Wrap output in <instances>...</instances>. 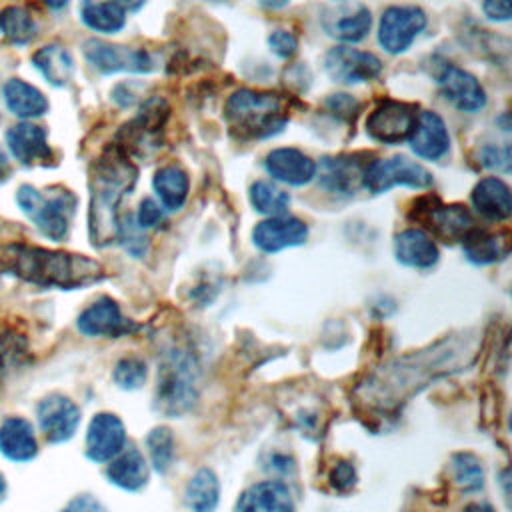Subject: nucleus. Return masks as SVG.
I'll return each mask as SVG.
<instances>
[{"mask_svg":"<svg viewBox=\"0 0 512 512\" xmlns=\"http://www.w3.org/2000/svg\"><path fill=\"white\" fill-rule=\"evenodd\" d=\"M0 270L40 288L76 290L104 276L100 262L62 250L10 242L0 246Z\"/></svg>","mask_w":512,"mask_h":512,"instance_id":"1","label":"nucleus"},{"mask_svg":"<svg viewBox=\"0 0 512 512\" xmlns=\"http://www.w3.org/2000/svg\"><path fill=\"white\" fill-rule=\"evenodd\" d=\"M136 182V168L120 154H104L90 176V238L94 246H108L118 236V204Z\"/></svg>","mask_w":512,"mask_h":512,"instance_id":"2","label":"nucleus"},{"mask_svg":"<svg viewBox=\"0 0 512 512\" xmlns=\"http://www.w3.org/2000/svg\"><path fill=\"white\" fill-rule=\"evenodd\" d=\"M224 118L234 136L258 140L278 134L288 122V110L278 94L240 88L226 100Z\"/></svg>","mask_w":512,"mask_h":512,"instance_id":"3","label":"nucleus"},{"mask_svg":"<svg viewBox=\"0 0 512 512\" xmlns=\"http://www.w3.org/2000/svg\"><path fill=\"white\" fill-rule=\"evenodd\" d=\"M16 202L46 238L60 242L68 236L76 210V196L70 190L54 188L44 194L30 184H22L16 192Z\"/></svg>","mask_w":512,"mask_h":512,"instance_id":"4","label":"nucleus"},{"mask_svg":"<svg viewBox=\"0 0 512 512\" xmlns=\"http://www.w3.org/2000/svg\"><path fill=\"white\" fill-rule=\"evenodd\" d=\"M434 182L428 168L420 162L410 160L404 154H396L390 158H378L366 164L362 186L372 194L388 192L394 186H408V188H430Z\"/></svg>","mask_w":512,"mask_h":512,"instance_id":"5","label":"nucleus"},{"mask_svg":"<svg viewBox=\"0 0 512 512\" xmlns=\"http://www.w3.org/2000/svg\"><path fill=\"white\" fill-rule=\"evenodd\" d=\"M426 12L414 4L390 6L382 12L378 24V42L388 54L406 52L426 28Z\"/></svg>","mask_w":512,"mask_h":512,"instance_id":"6","label":"nucleus"},{"mask_svg":"<svg viewBox=\"0 0 512 512\" xmlns=\"http://www.w3.org/2000/svg\"><path fill=\"white\" fill-rule=\"evenodd\" d=\"M88 64L102 74L116 72H150L154 68L152 56L144 48L112 44L90 38L82 46Z\"/></svg>","mask_w":512,"mask_h":512,"instance_id":"7","label":"nucleus"},{"mask_svg":"<svg viewBox=\"0 0 512 512\" xmlns=\"http://www.w3.org/2000/svg\"><path fill=\"white\" fill-rule=\"evenodd\" d=\"M418 120L414 104L400 100L380 102L366 118V134L380 144H398L410 138Z\"/></svg>","mask_w":512,"mask_h":512,"instance_id":"8","label":"nucleus"},{"mask_svg":"<svg viewBox=\"0 0 512 512\" xmlns=\"http://www.w3.org/2000/svg\"><path fill=\"white\" fill-rule=\"evenodd\" d=\"M324 70L338 84H362L374 80L382 72V62L376 54L350 44H338L324 56Z\"/></svg>","mask_w":512,"mask_h":512,"instance_id":"9","label":"nucleus"},{"mask_svg":"<svg viewBox=\"0 0 512 512\" xmlns=\"http://www.w3.org/2000/svg\"><path fill=\"white\" fill-rule=\"evenodd\" d=\"M192 364L182 356H172L162 372L158 370V396L156 402L162 412L178 414L194 398L192 392Z\"/></svg>","mask_w":512,"mask_h":512,"instance_id":"10","label":"nucleus"},{"mask_svg":"<svg viewBox=\"0 0 512 512\" xmlns=\"http://www.w3.org/2000/svg\"><path fill=\"white\" fill-rule=\"evenodd\" d=\"M36 418L44 438L52 444L66 442L80 424V408L64 394H48L36 406Z\"/></svg>","mask_w":512,"mask_h":512,"instance_id":"11","label":"nucleus"},{"mask_svg":"<svg viewBox=\"0 0 512 512\" xmlns=\"http://www.w3.org/2000/svg\"><path fill=\"white\" fill-rule=\"evenodd\" d=\"M442 96L460 112H480L486 106V92L476 76L454 66L444 64L436 76Z\"/></svg>","mask_w":512,"mask_h":512,"instance_id":"12","label":"nucleus"},{"mask_svg":"<svg viewBox=\"0 0 512 512\" xmlns=\"http://www.w3.org/2000/svg\"><path fill=\"white\" fill-rule=\"evenodd\" d=\"M308 238V226L294 216H270L258 222L252 230V240L262 252H280L284 248L300 246Z\"/></svg>","mask_w":512,"mask_h":512,"instance_id":"13","label":"nucleus"},{"mask_svg":"<svg viewBox=\"0 0 512 512\" xmlns=\"http://www.w3.org/2000/svg\"><path fill=\"white\" fill-rule=\"evenodd\" d=\"M126 444V430L116 414L100 412L90 420L86 432V456L94 462L112 460Z\"/></svg>","mask_w":512,"mask_h":512,"instance_id":"14","label":"nucleus"},{"mask_svg":"<svg viewBox=\"0 0 512 512\" xmlns=\"http://www.w3.org/2000/svg\"><path fill=\"white\" fill-rule=\"evenodd\" d=\"M320 22L328 36L344 44H356L368 36L372 26V14L370 8L364 4H342L326 10Z\"/></svg>","mask_w":512,"mask_h":512,"instance_id":"15","label":"nucleus"},{"mask_svg":"<svg viewBox=\"0 0 512 512\" xmlns=\"http://www.w3.org/2000/svg\"><path fill=\"white\" fill-rule=\"evenodd\" d=\"M264 168L274 180L290 186H304L318 172V164L308 154L288 146L270 150L264 158Z\"/></svg>","mask_w":512,"mask_h":512,"instance_id":"16","label":"nucleus"},{"mask_svg":"<svg viewBox=\"0 0 512 512\" xmlns=\"http://www.w3.org/2000/svg\"><path fill=\"white\" fill-rule=\"evenodd\" d=\"M6 144L10 154L24 166H38L52 160V148L48 144L46 130L32 122H20L8 128Z\"/></svg>","mask_w":512,"mask_h":512,"instance_id":"17","label":"nucleus"},{"mask_svg":"<svg viewBox=\"0 0 512 512\" xmlns=\"http://www.w3.org/2000/svg\"><path fill=\"white\" fill-rule=\"evenodd\" d=\"M408 142L416 156L424 160H440L450 148V134L442 116L432 110L418 112V120Z\"/></svg>","mask_w":512,"mask_h":512,"instance_id":"18","label":"nucleus"},{"mask_svg":"<svg viewBox=\"0 0 512 512\" xmlns=\"http://www.w3.org/2000/svg\"><path fill=\"white\" fill-rule=\"evenodd\" d=\"M76 324L86 336H120L128 330V322L122 316L120 306L108 296H102L84 308Z\"/></svg>","mask_w":512,"mask_h":512,"instance_id":"19","label":"nucleus"},{"mask_svg":"<svg viewBox=\"0 0 512 512\" xmlns=\"http://www.w3.org/2000/svg\"><path fill=\"white\" fill-rule=\"evenodd\" d=\"M236 512H294V502L284 482L264 480L242 492Z\"/></svg>","mask_w":512,"mask_h":512,"instance_id":"20","label":"nucleus"},{"mask_svg":"<svg viewBox=\"0 0 512 512\" xmlns=\"http://www.w3.org/2000/svg\"><path fill=\"white\" fill-rule=\"evenodd\" d=\"M422 220L444 240H464L474 226L472 214L460 204H436L424 210Z\"/></svg>","mask_w":512,"mask_h":512,"instance_id":"21","label":"nucleus"},{"mask_svg":"<svg viewBox=\"0 0 512 512\" xmlns=\"http://www.w3.org/2000/svg\"><path fill=\"white\" fill-rule=\"evenodd\" d=\"M0 454L12 462H28L38 454L32 424L20 416H8L0 424Z\"/></svg>","mask_w":512,"mask_h":512,"instance_id":"22","label":"nucleus"},{"mask_svg":"<svg viewBox=\"0 0 512 512\" xmlns=\"http://www.w3.org/2000/svg\"><path fill=\"white\" fill-rule=\"evenodd\" d=\"M394 254L400 264L410 268H432L440 256L436 242L420 228L402 230L394 238Z\"/></svg>","mask_w":512,"mask_h":512,"instance_id":"23","label":"nucleus"},{"mask_svg":"<svg viewBox=\"0 0 512 512\" xmlns=\"http://www.w3.org/2000/svg\"><path fill=\"white\" fill-rule=\"evenodd\" d=\"M474 208L488 220H506L512 212L508 184L498 176H486L472 190Z\"/></svg>","mask_w":512,"mask_h":512,"instance_id":"24","label":"nucleus"},{"mask_svg":"<svg viewBox=\"0 0 512 512\" xmlns=\"http://www.w3.org/2000/svg\"><path fill=\"white\" fill-rule=\"evenodd\" d=\"M366 164H360L354 156H334L320 162V182L330 192L352 194L364 176Z\"/></svg>","mask_w":512,"mask_h":512,"instance_id":"25","label":"nucleus"},{"mask_svg":"<svg viewBox=\"0 0 512 512\" xmlns=\"http://www.w3.org/2000/svg\"><path fill=\"white\" fill-rule=\"evenodd\" d=\"M106 476L114 486L122 490H140L148 482V464L144 454L134 446L128 450L122 448L108 464Z\"/></svg>","mask_w":512,"mask_h":512,"instance_id":"26","label":"nucleus"},{"mask_svg":"<svg viewBox=\"0 0 512 512\" xmlns=\"http://www.w3.org/2000/svg\"><path fill=\"white\" fill-rule=\"evenodd\" d=\"M2 96H4L6 108L22 120L38 118L48 112V100L44 92H40L36 86H32L26 80L10 78L2 86Z\"/></svg>","mask_w":512,"mask_h":512,"instance_id":"27","label":"nucleus"},{"mask_svg":"<svg viewBox=\"0 0 512 512\" xmlns=\"http://www.w3.org/2000/svg\"><path fill=\"white\" fill-rule=\"evenodd\" d=\"M34 68L56 88L66 86L74 76V58L60 44H46L32 54Z\"/></svg>","mask_w":512,"mask_h":512,"instance_id":"28","label":"nucleus"},{"mask_svg":"<svg viewBox=\"0 0 512 512\" xmlns=\"http://www.w3.org/2000/svg\"><path fill=\"white\" fill-rule=\"evenodd\" d=\"M152 186H154L156 196L160 198L162 208L174 212V210H180L188 198L190 178L184 168H180L176 164H168V166H162L160 170H156Z\"/></svg>","mask_w":512,"mask_h":512,"instance_id":"29","label":"nucleus"},{"mask_svg":"<svg viewBox=\"0 0 512 512\" xmlns=\"http://www.w3.org/2000/svg\"><path fill=\"white\" fill-rule=\"evenodd\" d=\"M80 20L84 26H88L94 32L102 34H114L124 28L126 24V12L106 0V2H96V0H82L80 4Z\"/></svg>","mask_w":512,"mask_h":512,"instance_id":"30","label":"nucleus"},{"mask_svg":"<svg viewBox=\"0 0 512 512\" xmlns=\"http://www.w3.org/2000/svg\"><path fill=\"white\" fill-rule=\"evenodd\" d=\"M220 484L210 468H200L186 484V504L194 512H214L218 504Z\"/></svg>","mask_w":512,"mask_h":512,"instance_id":"31","label":"nucleus"},{"mask_svg":"<svg viewBox=\"0 0 512 512\" xmlns=\"http://www.w3.org/2000/svg\"><path fill=\"white\" fill-rule=\"evenodd\" d=\"M462 248L466 258L474 264H492L508 252L506 240L500 234H490L482 230H472L462 240Z\"/></svg>","mask_w":512,"mask_h":512,"instance_id":"32","label":"nucleus"},{"mask_svg":"<svg viewBox=\"0 0 512 512\" xmlns=\"http://www.w3.org/2000/svg\"><path fill=\"white\" fill-rule=\"evenodd\" d=\"M250 202L264 216H282L290 206V196L270 180H256L250 186Z\"/></svg>","mask_w":512,"mask_h":512,"instance_id":"33","label":"nucleus"},{"mask_svg":"<svg viewBox=\"0 0 512 512\" xmlns=\"http://www.w3.org/2000/svg\"><path fill=\"white\" fill-rule=\"evenodd\" d=\"M0 32L12 44H28L36 36V22L28 10L8 6L0 12Z\"/></svg>","mask_w":512,"mask_h":512,"instance_id":"34","label":"nucleus"},{"mask_svg":"<svg viewBox=\"0 0 512 512\" xmlns=\"http://www.w3.org/2000/svg\"><path fill=\"white\" fill-rule=\"evenodd\" d=\"M28 354L26 338L12 328H4L0 332V376L10 374L20 364H24V358Z\"/></svg>","mask_w":512,"mask_h":512,"instance_id":"35","label":"nucleus"},{"mask_svg":"<svg viewBox=\"0 0 512 512\" xmlns=\"http://www.w3.org/2000/svg\"><path fill=\"white\" fill-rule=\"evenodd\" d=\"M146 446L152 458V464L158 472H166L172 464L174 458V438L172 432L164 426L154 428L148 436H146Z\"/></svg>","mask_w":512,"mask_h":512,"instance_id":"36","label":"nucleus"},{"mask_svg":"<svg viewBox=\"0 0 512 512\" xmlns=\"http://www.w3.org/2000/svg\"><path fill=\"white\" fill-rule=\"evenodd\" d=\"M454 478L464 490H476L484 482V470L480 460L474 454H456L454 456Z\"/></svg>","mask_w":512,"mask_h":512,"instance_id":"37","label":"nucleus"},{"mask_svg":"<svg viewBox=\"0 0 512 512\" xmlns=\"http://www.w3.org/2000/svg\"><path fill=\"white\" fill-rule=\"evenodd\" d=\"M114 382L124 388V390H134V388H140L146 380V364L144 360L136 358V356H128V358H122L116 368H114V374H112Z\"/></svg>","mask_w":512,"mask_h":512,"instance_id":"38","label":"nucleus"},{"mask_svg":"<svg viewBox=\"0 0 512 512\" xmlns=\"http://www.w3.org/2000/svg\"><path fill=\"white\" fill-rule=\"evenodd\" d=\"M268 46L270 50L280 56V58H290L296 54L298 50V40L292 32L288 30H274L270 36H268Z\"/></svg>","mask_w":512,"mask_h":512,"instance_id":"39","label":"nucleus"},{"mask_svg":"<svg viewBox=\"0 0 512 512\" xmlns=\"http://www.w3.org/2000/svg\"><path fill=\"white\" fill-rule=\"evenodd\" d=\"M164 220V208L152 200V198H144L138 206V214H136V224L144 230V228H152L158 226Z\"/></svg>","mask_w":512,"mask_h":512,"instance_id":"40","label":"nucleus"},{"mask_svg":"<svg viewBox=\"0 0 512 512\" xmlns=\"http://www.w3.org/2000/svg\"><path fill=\"white\" fill-rule=\"evenodd\" d=\"M482 164L488 166V168H496V170H508L510 168V150H508V146H504V148H496V146L484 148Z\"/></svg>","mask_w":512,"mask_h":512,"instance_id":"41","label":"nucleus"},{"mask_svg":"<svg viewBox=\"0 0 512 512\" xmlns=\"http://www.w3.org/2000/svg\"><path fill=\"white\" fill-rule=\"evenodd\" d=\"M60 512H108V510L98 498L90 494H80L72 498Z\"/></svg>","mask_w":512,"mask_h":512,"instance_id":"42","label":"nucleus"},{"mask_svg":"<svg viewBox=\"0 0 512 512\" xmlns=\"http://www.w3.org/2000/svg\"><path fill=\"white\" fill-rule=\"evenodd\" d=\"M482 10L486 18L506 22L512 16V0H482Z\"/></svg>","mask_w":512,"mask_h":512,"instance_id":"43","label":"nucleus"},{"mask_svg":"<svg viewBox=\"0 0 512 512\" xmlns=\"http://www.w3.org/2000/svg\"><path fill=\"white\" fill-rule=\"evenodd\" d=\"M332 482H334V486H342V482H344L346 486L354 484V470H352V466L346 464V462L338 464V466L334 468V472H332Z\"/></svg>","mask_w":512,"mask_h":512,"instance_id":"44","label":"nucleus"},{"mask_svg":"<svg viewBox=\"0 0 512 512\" xmlns=\"http://www.w3.org/2000/svg\"><path fill=\"white\" fill-rule=\"evenodd\" d=\"M110 2L118 4V6L126 12V10H138V8H142L146 0H110Z\"/></svg>","mask_w":512,"mask_h":512,"instance_id":"45","label":"nucleus"},{"mask_svg":"<svg viewBox=\"0 0 512 512\" xmlns=\"http://www.w3.org/2000/svg\"><path fill=\"white\" fill-rule=\"evenodd\" d=\"M464 512H496L490 504H484V502H472L464 508Z\"/></svg>","mask_w":512,"mask_h":512,"instance_id":"46","label":"nucleus"},{"mask_svg":"<svg viewBox=\"0 0 512 512\" xmlns=\"http://www.w3.org/2000/svg\"><path fill=\"white\" fill-rule=\"evenodd\" d=\"M288 2H290V0H258V4L264 6V8H268V10H280V8H284Z\"/></svg>","mask_w":512,"mask_h":512,"instance_id":"47","label":"nucleus"},{"mask_svg":"<svg viewBox=\"0 0 512 512\" xmlns=\"http://www.w3.org/2000/svg\"><path fill=\"white\" fill-rule=\"evenodd\" d=\"M10 174V166H8V158L6 154L0 150V180H4Z\"/></svg>","mask_w":512,"mask_h":512,"instance_id":"48","label":"nucleus"},{"mask_svg":"<svg viewBox=\"0 0 512 512\" xmlns=\"http://www.w3.org/2000/svg\"><path fill=\"white\" fill-rule=\"evenodd\" d=\"M48 8H54V10H60V8H64L66 4H68V0H42Z\"/></svg>","mask_w":512,"mask_h":512,"instance_id":"49","label":"nucleus"},{"mask_svg":"<svg viewBox=\"0 0 512 512\" xmlns=\"http://www.w3.org/2000/svg\"><path fill=\"white\" fill-rule=\"evenodd\" d=\"M6 492H8V486H6V478L2 476V472H0V502H4V498H6Z\"/></svg>","mask_w":512,"mask_h":512,"instance_id":"50","label":"nucleus"},{"mask_svg":"<svg viewBox=\"0 0 512 512\" xmlns=\"http://www.w3.org/2000/svg\"><path fill=\"white\" fill-rule=\"evenodd\" d=\"M204 2H224V0H204Z\"/></svg>","mask_w":512,"mask_h":512,"instance_id":"51","label":"nucleus"}]
</instances>
